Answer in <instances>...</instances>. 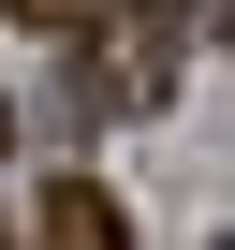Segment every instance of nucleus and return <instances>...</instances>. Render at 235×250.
Returning a JSON list of instances; mask_svg holds the SVG:
<instances>
[{
  "label": "nucleus",
  "mask_w": 235,
  "mask_h": 250,
  "mask_svg": "<svg viewBox=\"0 0 235 250\" xmlns=\"http://www.w3.org/2000/svg\"><path fill=\"white\" fill-rule=\"evenodd\" d=\"M44 250H133V235H118V191L103 177H59L44 191Z\"/></svg>",
  "instance_id": "1"
},
{
  "label": "nucleus",
  "mask_w": 235,
  "mask_h": 250,
  "mask_svg": "<svg viewBox=\"0 0 235 250\" xmlns=\"http://www.w3.org/2000/svg\"><path fill=\"white\" fill-rule=\"evenodd\" d=\"M15 15H30V30H74V15H88V0H15Z\"/></svg>",
  "instance_id": "2"
}]
</instances>
